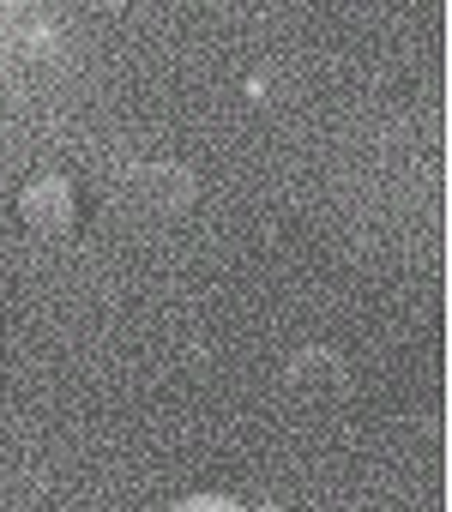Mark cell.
Here are the masks:
<instances>
[{"mask_svg":"<svg viewBox=\"0 0 452 512\" xmlns=\"http://www.w3.org/2000/svg\"><path fill=\"white\" fill-rule=\"evenodd\" d=\"M19 217L37 241H67L73 223H79V199H73V181L67 175H37L25 193H19Z\"/></svg>","mask_w":452,"mask_h":512,"instance_id":"cell-2","label":"cell"},{"mask_svg":"<svg viewBox=\"0 0 452 512\" xmlns=\"http://www.w3.org/2000/svg\"><path fill=\"white\" fill-rule=\"evenodd\" d=\"M344 380H350V368H344V356H332V350H302V356L284 368V386H290L296 398H338Z\"/></svg>","mask_w":452,"mask_h":512,"instance_id":"cell-3","label":"cell"},{"mask_svg":"<svg viewBox=\"0 0 452 512\" xmlns=\"http://www.w3.org/2000/svg\"><path fill=\"white\" fill-rule=\"evenodd\" d=\"M169 512H248V506H236L230 494H187V500L169 506Z\"/></svg>","mask_w":452,"mask_h":512,"instance_id":"cell-4","label":"cell"},{"mask_svg":"<svg viewBox=\"0 0 452 512\" xmlns=\"http://www.w3.org/2000/svg\"><path fill=\"white\" fill-rule=\"evenodd\" d=\"M254 512H284V506H254Z\"/></svg>","mask_w":452,"mask_h":512,"instance_id":"cell-5","label":"cell"},{"mask_svg":"<svg viewBox=\"0 0 452 512\" xmlns=\"http://www.w3.org/2000/svg\"><path fill=\"white\" fill-rule=\"evenodd\" d=\"M121 205L145 223H169L193 205V175L181 163H133L121 175Z\"/></svg>","mask_w":452,"mask_h":512,"instance_id":"cell-1","label":"cell"}]
</instances>
